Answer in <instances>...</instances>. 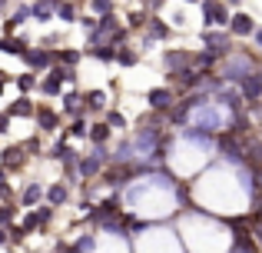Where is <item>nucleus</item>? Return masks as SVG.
I'll return each instance as SVG.
<instances>
[{
    "label": "nucleus",
    "instance_id": "f257e3e1",
    "mask_svg": "<svg viewBox=\"0 0 262 253\" xmlns=\"http://www.w3.org/2000/svg\"><path fill=\"white\" fill-rule=\"evenodd\" d=\"M252 70H256V64H252L246 53L226 57V64H223V77H226V80H243V77H249Z\"/></svg>",
    "mask_w": 262,
    "mask_h": 253
},
{
    "label": "nucleus",
    "instance_id": "6ab92c4d",
    "mask_svg": "<svg viewBox=\"0 0 262 253\" xmlns=\"http://www.w3.org/2000/svg\"><path fill=\"white\" fill-rule=\"evenodd\" d=\"M20 163H24V157H20V150H17V147L4 150V167H20Z\"/></svg>",
    "mask_w": 262,
    "mask_h": 253
},
{
    "label": "nucleus",
    "instance_id": "473e14b6",
    "mask_svg": "<svg viewBox=\"0 0 262 253\" xmlns=\"http://www.w3.org/2000/svg\"><path fill=\"white\" fill-rule=\"evenodd\" d=\"M0 243H7V233H4V230H0Z\"/></svg>",
    "mask_w": 262,
    "mask_h": 253
},
{
    "label": "nucleus",
    "instance_id": "f704fd0d",
    "mask_svg": "<svg viewBox=\"0 0 262 253\" xmlns=\"http://www.w3.org/2000/svg\"><path fill=\"white\" fill-rule=\"evenodd\" d=\"M149 4H153V7H160V4H163V0H149Z\"/></svg>",
    "mask_w": 262,
    "mask_h": 253
},
{
    "label": "nucleus",
    "instance_id": "39448f33",
    "mask_svg": "<svg viewBox=\"0 0 262 253\" xmlns=\"http://www.w3.org/2000/svg\"><path fill=\"white\" fill-rule=\"evenodd\" d=\"M149 107L153 110H173V90H166V87L153 90L149 93Z\"/></svg>",
    "mask_w": 262,
    "mask_h": 253
},
{
    "label": "nucleus",
    "instance_id": "7ed1b4c3",
    "mask_svg": "<svg viewBox=\"0 0 262 253\" xmlns=\"http://www.w3.org/2000/svg\"><path fill=\"white\" fill-rule=\"evenodd\" d=\"M239 87H243V100H252V104H256V100H262V70H252L249 77H243L239 80Z\"/></svg>",
    "mask_w": 262,
    "mask_h": 253
},
{
    "label": "nucleus",
    "instance_id": "ddd939ff",
    "mask_svg": "<svg viewBox=\"0 0 262 253\" xmlns=\"http://www.w3.org/2000/svg\"><path fill=\"white\" fill-rule=\"evenodd\" d=\"M90 133V140L96 143V147H103V143H106V137H110V127L106 124H93V130H86Z\"/></svg>",
    "mask_w": 262,
    "mask_h": 253
},
{
    "label": "nucleus",
    "instance_id": "4468645a",
    "mask_svg": "<svg viewBox=\"0 0 262 253\" xmlns=\"http://www.w3.org/2000/svg\"><path fill=\"white\" fill-rule=\"evenodd\" d=\"M63 110L67 113H80L83 110V97H80V93H67L63 97Z\"/></svg>",
    "mask_w": 262,
    "mask_h": 253
},
{
    "label": "nucleus",
    "instance_id": "a211bd4d",
    "mask_svg": "<svg viewBox=\"0 0 262 253\" xmlns=\"http://www.w3.org/2000/svg\"><path fill=\"white\" fill-rule=\"evenodd\" d=\"M37 120H40V130H47V133L57 127V113H50V110H40V113H37Z\"/></svg>",
    "mask_w": 262,
    "mask_h": 253
},
{
    "label": "nucleus",
    "instance_id": "7c9ffc66",
    "mask_svg": "<svg viewBox=\"0 0 262 253\" xmlns=\"http://www.w3.org/2000/svg\"><path fill=\"white\" fill-rule=\"evenodd\" d=\"M7 124H10V117H7V113H0V133H7V130H10Z\"/></svg>",
    "mask_w": 262,
    "mask_h": 253
},
{
    "label": "nucleus",
    "instance_id": "aec40b11",
    "mask_svg": "<svg viewBox=\"0 0 262 253\" xmlns=\"http://www.w3.org/2000/svg\"><path fill=\"white\" fill-rule=\"evenodd\" d=\"M57 13H60V20L73 24V17H77V7H73V4H57Z\"/></svg>",
    "mask_w": 262,
    "mask_h": 253
},
{
    "label": "nucleus",
    "instance_id": "c9c22d12",
    "mask_svg": "<svg viewBox=\"0 0 262 253\" xmlns=\"http://www.w3.org/2000/svg\"><path fill=\"white\" fill-rule=\"evenodd\" d=\"M0 10H4V0H0Z\"/></svg>",
    "mask_w": 262,
    "mask_h": 253
},
{
    "label": "nucleus",
    "instance_id": "412c9836",
    "mask_svg": "<svg viewBox=\"0 0 262 253\" xmlns=\"http://www.w3.org/2000/svg\"><path fill=\"white\" fill-rule=\"evenodd\" d=\"M47 200H50V203H57V207H60V203L67 200V187H50V190H47Z\"/></svg>",
    "mask_w": 262,
    "mask_h": 253
},
{
    "label": "nucleus",
    "instance_id": "4be33fe9",
    "mask_svg": "<svg viewBox=\"0 0 262 253\" xmlns=\"http://www.w3.org/2000/svg\"><path fill=\"white\" fill-rule=\"evenodd\" d=\"M116 60H120L123 67H133V64H136V53L126 50V47H120V50H116Z\"/></svg>",
    "mask_w": 262,
    "mask_h": 253
},
{
    "label": "nucleus",
    "instance_id": "9b49d317",
    "mask_svg": "<svg viewBox=\"0 0 262 253\" xmlns=\"http://www.w3.org/2000/svg\"><path fill=\"white\" fill-rule=\"evenodd\" d=\"M40 197H43V190H40L37 183H30V187H27L24 193H20V203H24V207H33V203H37Z\"/></svg>",
    "mask_w": 262,
    "mask_h": 253
},
{
    "label": "nucleus",
    "instance_id": "393cba45",
    "mask_svg": "<svg viewBox=\"0 0 262 253\" xmlns=\"http://www.w3.org/2000/svg\"><path fill=\"white\" fill-rule=\"evenodd\" d=\"M70 137H86V124L80 117H73V124H70Z\"/></svg>",
    "mask_w": 262,
    "mask_h": 253
},
{
    "label": "nucleus",
    "instance_id": "2f4dec72",
    "mask_svg": "<svg viewBox=\"0 0 262 253\" xmlns=\"http://www.w3.org/2000/svg\"><path fill=\"white\" fill-rule=\"evenodd\" d=\"M252 33H256V44L262 47V30H252Z\"/></svg>",
    "mask_w": 262,
    "mask_h": 253
},
{
    "label": "nucleus",
    "instance_id": "9d476101",
    "mask_svg": "<svg viewBox=\"0 0 262 253\" xmlns=\"http://www.w3.org/2000/svg\"><path fill=\"white\" fill-rule=\"evenodd\" d=\"M50 13H53L50 0H37V4L30 7V17H37V20H50Z\"/></svg>",
    "mask_w": 262,
    "mask_h": 253
},
{
    "label": "nucleus",
    "instance_id": "20e7f679",
    "mask_svg": "<svg viewBox=\"0 0 262 253\" xmlns=\"http://www.w3.org/2000/svg\"><path fill=\"white\" fill-rule=\"evenodd\" d=\"M203 44H206V53H229V33H219V30H206L203 33Z\"/></svg>",
    "mask_w": 262,
    "mask_h": 253
},
{
    "label": "nucleus",
    "instance_id": "e433bc0d",
    "mask_svg": "<svg viewBox=\"0 0 262 253\" xmlns=\"http://www.w3.org/2000/svg\"><path fill=\"white\" fill-rule=\"evenodd\" d=\"M229 4H239V0H229Z\"/></svg>",
    "mask_w": 262,
    "mask_h": 253
},
{
    "label": "nucleus",
    "instance_id": "dca6fc26",
    "mask_svg": "<svg viewBox=\"0 0 262 253\" xmlns=\"http://www.w3.org/2000/svg\"><path fill=\"white\" fill-rule=\"evenodd\" d=\"M90 53H93L96 60H116V47L113 44H100V47H93Z\"/></svg>",
    "mask_w": 262,
    "mask_h": 253
},
{
    "label": "nucleus",
    "instance_id": "4c0bfd02",
    "mask_svg": "<svg viewBox=\"0 0 262 253\" xmlns=\"http://www.w3.org/2000/svg\"><path fill=\"white\" fill-rule=\"evenodd\" d=\"M189 4H196V0H189Z\"/></svg>",
    "mask_w": 262,
    "mask_h": 253
},
{
    "label": "nucleus",
    "instance_id": "72a5a7b5",
    "mask_svg": "<svg viewBox=\"0 0 262 253\" xmlns=\"http://www.w3.org/2000/svg\"><path fill=\"white\" fill-rule=\"evenodd\" d=\"M0 187H4V167H0Z\"/></svg>",
    "mask_w": 262,
    "mask_h": 253
},
{
    "label": "nucleus",
    "instance_id": "cd10ccee",
    "mask_svg": "<svg viewBox=\"0 0 262 253\" xmlns=\"http://www.w3.org/2000/svg\"><path fill=\"white\" fill-rule=\"evenodd\" d=\"M93 10L96 13H110V10H113V4H110V0H93Z\"/></svg>",
    "mask_w": 262,
    "mask_h": 253
},
{
    "label": "nucleus",
    "instance_id": "6e6552de",
    "mask_svg": "<svg viewBox=\"0 0 262 253\" xmlns=\"http://www.w3.org/2000/svg\"><path fill=\"white\" fill-rule=\"evenodd\" d=\"M24 60H27V67H30V70H43V67L50 64V50H27Z\"/></svg>",
    "mask_w": 262,
    "mask_h": 253
},
{
    "label": "nucleus",
    "instance_id": "b1692460",
    "mask_svg": "<svg viewBox=\"0 0 262 253\" xmlns=\"http://www.w3.org/2000/svg\"><path fill=\"white\" fill-rule=\"evenodd\" d=\"M17 87H20V90H33V87H37V77H33V73H20Z\"/></svg>",
    "mask_w": 262,
    "mask_h": 253
},
{
    "label": "nucleus",
    "instance_id": "2eb2a0df",
    "mask_svg": "<svg viewBox=\"0 0 262 253\" xmlns=\"http://www.w3.org/2000/svg\"><path fill=\"white\" fill-rule=\"evenodd\" d=\"M83 100H86L90 110H103V104H106V93H103V90H90Z\"/></svg>",
    "mask_w": 262,
    "mask_h": 253
},
{
    "label": "nucleus",
    "instance_id": "1a4fd4ad",
    "mask_svg": "<svg viewBox=\"0 0 262 253\" xmlns=\"http://www.w3.org/2000/svg\"><path fill=\"white\" fill-rule=\"evenodd\" d=\"M0 50H4V53H17V57H24V53H27V40H10V37H7V40H0Z\"/></svg>",
    "mask_w": 262,
    "mask_h": 253
},
{
    "label": "nucleus",
    "instance_id": "a878e982",
    "mask_svg": "<svg viewBox=\"0 0 262 253\" xmlns=\"http://www.w3.org/2000/svg\"><path fill=\"white\" fill-rule=\"evenodd\" d=\"M57 57L63 60V64H80V50H60Z\"/></svg>",
    "mask_w": 262,
    "mask_h": 253
},
{
    "label": "nucleus",
    "instance_id": "423d86ee",
    "mask_svg": "<svg viewBox=\"0 0 262 253\" xmlns=\"http://www.w3.org/2000/svg\"><path fill=\"white\" fill-rule=\"evenodd\" d=\"M229 27H232V33H239V37H249V33L256 30V24H252L249 13H236V17H229Z\"/></svg>",
    "mask_w": 262,
    "mask_h": 253
},
{
    "label": "nucleus",
    "instance_id": "bb28decb",
    "mask_svg": "<svg viewBox=\"0 0 262 253\" xmlns=\"http://www.w3.org/2000/svg\"><path fill=\"white\" fill-rule=\"evenodd\" d=\"M24 20H30V7H20V10H17V13L10 17V24L17 27V24H24Z\"/></svg>",
    "mask_w": 262,
    "mask_h": 253
},
{
    "label": "nucleus",
    "instance_id": "c85d7f7f",
    "mask_svg": "<svg viewBox=\"0 0 262 253\" xmlns=\"http://www.w3.org/2000/svg\"><path fill=\"white\" fill-rule=\"evenodd\" d=\"M106 124H110V127H126V120H123L120 113H110V117H106Z\"/></svg>",
    "mask_w": 262,
    "mask_h": 253
},
{
    "label": "nucleus",
    "instance_id": "c756f323",
    "mask_svg": "<svg viewBox=\"0 0 262 253\" xmlns=\"http://www.w3.org/2000/svg\"><path fill=\"white\" fill-rule=\"evenodd\" d=\"M13 220V207H0V223H10Z\"/></svg>",
    "mask_w": 262,
    "mask_h": 253
},
{
    "label": "nucleus",
    "instance_id": "f3484780",
    "mask_svg": "<svg viewBox=\"0 0 262 253\" xmlns=\"http://www.w3.org/2000/svg\"><path fill=\"white\" fill-rule=\"evenodd\" d=\"M27 113H33V104L30 100H17V104L7 110V117H27Z\"/></svg>",
    "mask_w": 262,
    "mask_h": 253
},
{
    "label": "nucleus",
    "instance_id": "5701e85b",
    "mask_svg": "<svg viewBox=\"0 0 262 253\" xmlns=\"http://www.w3.org/2000/svg\"><path fill=\"white\" fill-rule=\"evenodd\" d=\"M169 27L163 24V20H149V37H166Z\"/></svg>",
    "mask_w": 262,
    "mask_h": 253
},
{
    "label": "nucleus",
    "instance_id": "0eeeda50",
    "mask_svg": "<svg viewBox=\"0 0 262 253\" xmlns=\"http://www.w3.org/2000/svg\"><path fill=\"white\" fill-rule=\"evenodd\" d=\"M103 160H106V153H103V147H96V150H93V157H86V160L80 163V173H83V177H93L96 170L103 167Z\"/></svg>",
    "mask_w": 262,
    "mask_h": 253
},
{
    "label": "nucleus",
    "instance_id": "f03ea898",
    "mask_svg": "<svg viewBox=\"0 0 262 253\" xmlns=\"http://www.w3.org/2000/svg\"><path fill=\"white\" fill-rule=\"evenodd\" d=\"M203 17H206V30H209V27L229 24V13H226V7L219 4V0H206L203 4Z\"/></svg>",
    "mask_w": 262,
    "mask_h": 253
},
{
    "label": "nucleus",
    "instance_id": "f8f14e48",
    "mask_svg": "<svg viewBox=\"0 0 262 253\" xmlns=\"http://www.w3.org/2000/svg\"><path fill=\"white\" fill-rule=\"evenodd\" d=\"M60 84H63V77H60V67H57V70H53L50 77L40 84V90H43V93H57V90H60Z\"/></svg>",
    "mask_w": 262,
    "mask_h": 253
}]
</instances>
